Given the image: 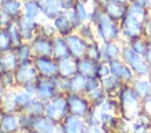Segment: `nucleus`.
<instances>
[{
  "instance_id": "nucleus-1",
  "label": "nucleus",
  "mask_w": 151,
  "mask_h": 133,
  "mask_svg": "<svg viewBox=\"0 0 151 133\" xmlns=\"http://www.w3.org/2000/svg\"><path fill=\"white\" fill-rule=\"evenodd\" d=\"M122 58L127 64L134 74L138 77H146L151 73V65L146 61L144 55L133 51L130 46H125L122 49Z\"/></svg>"
},
{
  "instance_id": "nucleus-2",
  "label": "nucleus",
  "mask_w": 151,
  "mask_h": 133,
  "mask_svg": "<svg viewBox=\"0 0 151 133\" xmlns=\"http://www.w3.org/2000/svg\"><path fill=\"white\" fill-rule=\"evenodd\" d=\"M145 24L136 15L131 14L130 12L122 19V31L123 34L127 38V40H132L139 36H145Z\"/></svg>"
},
{
  "instance_id": "nucleus-3",
  "label": "nucleus",
  "mask_w": 151,
  "mask_h": 133,
  "mask_svg": "<svg viewBox=\"0 0 151 133\" xmlns=\"http://www.w3.org/2000/svg\"><path fill=\"white\" fill-rule=\"evenodd\" d=\"M98 33L106 42L112 41L119 34L118 27L113 24V20L106 13L98 14Z\"/></svg>"
},
{
  "instance_id": "nucleus-4",
  "label": "nucleus",
  "mask_w": 151,
  "mask_h": 133,
  "mask_svg": "<svg viewBox=\"0 0 151 133\" xmlns=\"http://www.w3.org/2000/svg\"><path fill=\"white\" fill-rule=\"evenodd\" d=\"M110 69H111V74L116 78H118L119 80H125V81H131L133 80V71L131 69V67L125 64L122 62L117 59H113L110 61Z\"/></svg>"
},
{
  "instance_id": "nucleus-5",
  "label": "nucleus",
  "mask_w": 151,
  "mask_h": 133,
  "mask_svg": "<svg viewBox=\"0 0 151 133\" xmlns=\"http://www.w3.org/2000/svg\"><path fill=\"white\" fill-rule=\"evenodd\" d=\"M105 13L112 19V20H122L126 13H127V6H124V5H120L118 2H116L114 0H110L105 7Z\"/></svg>"
},
{
  "instance_id": "nucleus-6",
  "label": "nucleus",
  "mask_w": 151,
  "mask_h": 133,
  "mask_svg": "<svg viewBox=\"0 0 151 133\" xmlns=\"http://www.w3.org/2000/svg\"><path fill=\"white\" fill-rule=\"evenodd\" d=\"M129 42H130L129 46L133 51H136L137 53H139L142 55H144L146 53V51H147V48L150 46V41L147 40L146 36H139V38H136V39L130 40Z\"/></svg>"
},
{
  "instance_id": "nucleus-7",
  "label": "nucleus",
  "mask_w": 151,
  "mask_h": 133,
  "mask_svg": "<svg viewBox=\"0 0 151 133\" xmlns=\"http://www.w3.org/2000/svg\"><path fill=\"white\" fill-rule=\"evenodd\" d=\"M67 42H68V46L71 48V51L73 52L74 55L77 56H80L85 51H86V45L85 42L79 39L78 36H70L67 39Z\"/></svg>"
},
{
  "instance_id": "nucleus-8",
  "label": "nucleus",
  "mask_w": 151,
  "mask_h": 133,
  "mask_svg": "<svg viewBox=\"0 0 151 133\" xmlns=\"http://www.w3.org/2000/svg\"><path fill=\"white\" fill-rule=\"evenodd\" d=\"M134 89L138 93V95L147 97L151 93V82H150V80L143 79V77H140L139 79H136L134 80Z\"/></svg>"
},
{
  "instance_id": "nucleus-9",
  "label": "nucleus",
  "mask_w": 151,
  "mask_h": 133,
  "mask_svg": "<svg viewBox=\"0 0 151 133\" xmlns=\"http://www.w3.org/2000/svg\"><path fill=\"white\" fill-rule=\"evenodd\" d=\"M119 54H122V51H120L119 46H117L112 41L106 42V45L104 46V49H103V55L105 56V59L111 61L113 59H117V56Z\"/></svg>"
},
{
  "instance_id": "nucleus-10",
  "label": "nucleus",
  "mask_w": 151,
  "mask_h": 133,
  "mask_svg": "<svg viewBox=\"0 0 151 133\" xmlns=\"http://www.w3.org/2000/svg\"><path fill=\"white\" fill-rule=\"evenodd\" d=\"M64 107H65V104H64V101L63 100H55L48 108H47V112H48V114L51 115V117H59L61 113H63V111H64Z\"/></svg>"
},
{
  "instance_id": "nucleus-11",
  "label": "nucleus",
  "mask_w": 151,
  "mask_h": 133,
  "mask_svg": "<svg viewBox=\"0 0 151 133\" xmlns=\"http://www.w3.org/2000/svg\"><path fill=\"white\" fill-rule=\"evenodd\" d=\"M37 67L45 74H51L55 71V67L54 65L51 62V61H47L45 59H39L37 60Z\"/></svg>"
},
{
  "instance_id": "nucleus-12",
  "label": "nucleus",
  "mask_w": 151,
  "mask_h": 133,
  "mask_svg": "<svg viewBox=\"0 0 151 133\" xmlns=\"http://www.w3.org/2000/svg\"><path fill=\"white\" fill-rule=\"evenodd\" d=\"M59 71H60L64 75H68V74H72V73L76 71V66H74V64H73L71 60L65 59L64 61L60 62Z\"/></svg>"
},
{
  "instance_id": "nucleus-13",
  "label": "nucleus",
  "mask_w": 151,
  "mask_h": 133,
  "mask_svg": "<svg viewBox=\"0 0 151 133\" xmlns=\"http://www.w3.org/2000/svg\"><path fill=\"white\" fill-rule=\"evenodd\" d=\"M96 68L97 67L94 66V64L90 60H84L79 64V69L83 74H93L96 73Z\"/></svg>"
},
{
  "instance_id": "nucleus-14",
  "label": "nucleus",
  "mask_w": 151,
  "mask_h": 133,
  "mask_svg": "<svg viewBox=\"0 0 151 133\" xmlns=\"http://www.w3.org/2000/svg\"><path fill=\"white\" fill-rule=\"evenodd\" d=\"M33 77H34V72L28 67H22L18 72V80H20L21 82H28Z\"/></svg>"
},
{
  "instance_id": "nucleus-15",
  "label": "nucleus",
  "mask_w": 151,
  "mask_h": 133,
  "mask_svg": "<svg viewBox=\"0 0 151 133\" xmlns=\"http://www.w3.org/2000/svg\"><path fill=\"white\" fill-rule=\"evenodd\" d=\"M80 121L77 118H70L66 124V132L67 133H78L80 129Z\"/></svg>"
},
{
  "instance_id": "nucleus-16",
  "label": "nucleus",
  "mask_w": 151,
  "mask_h": 133,
  "mask_svg": "<svg viewBox=\"0 0 151 133\" xmlns=\"http://www.w3.org/2000/svg\"><path fill=\"white\" fill-rule=\"evenodd\" d=\"M70 104H71V108L73 112H77V113H83L86 108V104L81 100V99H78V98H72L70 100Z\"/></svg>"
},
{
  "instance_id": "nucleus-17",
  "label": "nucleus",
  "mask_w": 151,
  "mask_h": 133,
  "mask_svg": "<svg viewBox=\"0 0 151 133\" xmlns=\"http://www.w3.org/2000/svg\"><path fill=\"white\" fill-rule=\"evenodd\" d=\"M2 127L6 129V131H13L15 127H17V121L14 118L12 117H6L4 118L2 120Z\"/></svg>"
},
{
  "instance_id": "nucleus-18",
  "label": "nucleus",
  "mask_w": 151,
  "mask_h": 133,
  "mask_svg": "<svg viewBox=\"0 0 151 133\" xmlns=\"http://www.w3.org/2000/svg\"><path fill=\"white\" fill-rule=\"evenodd\" d=\"M19 8H20V4L18 1H14V0H9L5 5V9L11 14H15L19 11Z\"/></svg>"
},
{
  "instance_id": "nucleus-19",
  "label": "nucleus",
  "mask_w": 151,
  "mask_h": 133,
  "mask_svg": "<svg viewBox=\"0 0 151 133\" xmlns=\"http://www.w3.org/2000/svg\"><path fill=\"white\" fill-rule=\"evenodd\" d=\"M96 73L98 77H101V78H105L107 75H110L111 73V69H110V65H105V64H101V65H98L97 68H96Z\"/></svg>"
},
{
  "instance_id": "nucleus-20",
  "label": "nucleus",
  "mask_w": 151,
  "mask_h": 133,
  "mask_svg": "<svg viewBox=\"0 0 151 133\" xmlns=\"http://www.w3.org/2000/svg\"><path fill=\"white\" fill-rule=\"evenodd\" d=\"M55 26L59 31L61 32H67L68 31V20L65 16H60L55 20Z\"/></svg>"
},
{
  "instance_id": "nucleus-21",
  "label": "nucleus",
  "mask_w": 151,
  "mask_h": 133,
  "mask_svg": "<svg viewBox=\"0 0 151 133\" xmlns=\"http://www.w3.org/2000/svg\"><path fill=\"white\" fill-rule=\"evenodd\" d=\"M34 48L38 53H41V54H47L50 53L51 48H50V45L45 41H38L35 45H34Z\"/></svg>"
},
{
  "instance_id": "nucleus-22",
  "label": "nucleus",
  "mask_w": 151,
  "mask_h": 133,
  "mask_svg": "<svg viewBox=\"0 0 151 133\" xmlns=\"http://www.w3.org/2000/svg\"><path fill=\"white\" fill-rule=\"evenodd\" d=\"M37 127L44 132H47V133H52L53 132V125L48 121V120H41L39 124H37Z\"/></svg>"
},
{
  "instance_id": "nucleus-23",
  "label": "nucleus",
  "mask_w": 151,
  "mask_h": 133,
  "mask_svg": "<svg viewBox=\"0 0 151 133\" xmlns=\"http://www.w3.org/2000/svg\"><path fill=\"white\" fill-rule=\"evenodd\" d=\"M26 14H27V18H33L38 14V7L35 6L34 2L26 4Z\"/></svg>"
},
{
  "instance_id": "nucleus-24",
  "label": "nucleus",
  "mask_w": 151,
  "mask_h": 133,
  "mask_svg": "<svg viewBox=\"0 0 151 133\" xmlns=\"http://www.w3.org/2000/svg\"><path fill=\"white\" fill-rule=\"evenodd\" d=\"M55 54L58 56H63L66 54V45L61 40H58L55 42Z\"/></svg>"
},
{
  "instance_id": "nucleus-25",
  "label": "nucleus",
  "mask_w": 151,
  "mask_h": 133,
  "mask_svg": "<svg viewBox=\"0 0 151 133\" xmlns=\"http://www.w3.org/2000/svg\"><path fill=\"white\" fill-rule=\"evenodd\" d=\"M39 93H40L41 95H44V97H50V95L52 94V88H51V86H50L48 84H44V85L40 86Z\"/></svg>"
},
{
  "instance_id": "nucleus-26",
  "label": "nucleus",
  "mask_w": 151,
  "mask_h": 133,
  "mask_svg": "<svg viewBox=\"0 0 151 133\" xmlns=\"http://www.w3.org/2000/svg\"><path fill=\"white\" fill-rule=\"evenodd\" d=\"M77 14H78V16H79L81 20H85V19H86V11H85V7H84V5L80 4V2H78V5H77Z\"/></svg>"
},
{
  "instance_id": "nucleus-27",
  "label": "nucleus",
  "mask_w": 151,
  "mask_h": 133,
  "mask_svg": "<svg viewBox=\"0 0 151 133\" xmlns=\"http://www.w3.org/2000/svg\"><path fill=\"white\" fill-rule=\"evenodd\" d=\"M9 35L5 34V33H1L0 34V48H6L8 42H9Z\"/></svg>"
},
{
  "instance_id": "nucleus-28",
  "label": "nucleus",
  "mask_w": 151,
  "mask_h": 133,
  "mask_svg": "<svg viewBox=\"0 0 151 133\" xmlns=\"http://www.w3.org/2000/svg\"><path fill=\"white\" fill-rule=\"evenodd\" d=\"M19 104H26L28 100H29V98H28V95L27 94H19L18 97H17V99H15Z\"/></svg>"
},
{
  "instance_id": "nucleus-29",
  "label": "nucleus",
  "mask_w": 151,
  "mask_h": 133,
  "mask_svg": "<svg viewBox=\"0 0 151 133\" xmlns=\"http://www.w3.org/2000/svg\"><path fill=\"white\" fill-rule=\"evenodd\" d=\"M144 58H145V59H146V61L151 65V44H150V46H149V48H147L146 53L144 54Z\"/></svg>"
},
{
  "instance_id": "nucleus-30",
  "label": "nucleus",
  "mask_w": 151,
  "mask_h": 133,
  "mask_svg": "<svg viewBox=\"0 0 151 133\" xmlns=\"http://www.w3.org/2000/svg\"><path fill=\"white\" fill-rule=\"evenodd\" d=\"M27 54H28V48L25 46L24 48H21V49H20V58H21V59H24V58H26V56H27Z\"/></svg>"
},
{
  "instance_id": "nucleus-31",
  "label": "nucleus",
  "mask_w": 151,
  "mask_h": 133,
  "mask_svg": "<svg viewBox=\"0 0 151 133\" xmlns=\"http://www.w3.org/2000/svg\"><path fill=\"white\" fill-rule=\"evenodd\" d=\"M116 2H118V4H120V5H124V6H129L130 5V2L132 1V0H114Z\"/></svg>"
},
{
  "instance_id": "nucleus-32",
  "label": "nucleus",
  "mask_w": 151,
  "mask_h": 133,
  "mask_svg": "<svg viewBox=\"0 0 151 133\" xmlns=\"http://www.w3.org/2000/svg\"><path fill=\"white\" fill-rule=\"evenodd\" d=\"M149 77H150V79H149V80H150V82H151V73L149 74Z\"/></svg>"
}]
</instances>
